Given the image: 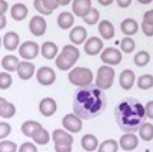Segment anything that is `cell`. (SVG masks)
I'll return each mask as SVG.
<instances>
[{
	"label": "cell",
	"mask_w": 153,
	"mask_h": 152,
	"mask_svg": "<svg viewBox=\"0 0 153 152\" xmlns=\"http://www.w3.org/2000/svg\"><path fill=\"white\" fill-rule=\"evenodd\" d=\"M107 107V96L103 90L95 84L80 86L73 96L74 115L82 119H94L99 117Z\"/></svg>",
	"instance_id": "1"
},
{
	"label": "cell",
	"mask_w": 153,
	"mask_h": 152,
	"mask_svg": "<svg viewBox=\"0 0 153 152\" xmlns=\"http://www.w3.org/2000/svg\"><path fill=\"white\" fill-rule=\"evenodd\" d=\"M114 116L119 129L124 133L137 131L146 119L143 105L132 98H126L119 101L114 110Z\"/></svg>",
	"instance_id": "2"
},
{
	"label": "cell",
	"mask_w": 153,
	"mask_h": 152,
	"mask_svg": "<svg viewBox=\"0 0 153 152\" xmlns=\"http://www.w3.org/2000/svg\"><path fill=\"white\" fill-rule=\"evenodd\" d=\"M92 79L94 74L91 69L86 67H74L68 74V80L71 82V84L79 88L92 84Z\"/></svg>",
	"instance_id": "3"
},
{
	"label": "cell",
	"mask_w": 153,
	"mask_h": 152,
	"mask_svg": "<svg viewBox=\"0 0 153 152\" xmlns=\"http://www.w3.org/2000/svg\"><path fill=\"white\" fill-rule=\"evenodd\" d=\"M116 72L109 66H101L97 71V78H96V85L101 90H107L113 85Z\"/></svg>",
	"instance_id": "4"
},
{
	"label": "cell",
	"mask_w": 153,
	"mask_h": 152,
	"mask_svg": "<svg viewBox=\"0 0 153 152\" xmlns=\"http://www.w3.org/2000/svg\"><path fill=\"white\" fill-rule=\"evenodd\" d=\"M122 52L116 48H107L101 54V61L107 66H117L122 62Z\"/></svg>",
	"instance_id": "5"
},
{
	"label": "cell",
	"mask_w": 153,
	"mask_h": 152,
	"mask_svg": "<svg viewBox=\"0 0 153 152\" xmlns=\"http://www.w3.org/2000/svg\"><path fill=\"white\" fill-rule=\"evenodd\" d=\"M36 80L43 86H49V85L55 83L56 73H55V71L52 68H50L48 66L40 67L39 69L36 71Z\"/></svg>",
	"instance_id": "6"
},
{
	"label": "cell",
	"mask_w": 153,
	"mask_h": 152,
	"mask_svg": "<svg viewBox=\"0 0 153 152\" xmlns=\"http://www.w3.org/2000/svg\"><path fill=\"white\" fill-rule=\"evenodd\" d=\"M18 54L25 60H33L39 54V45L35 42H25L18 48Z\"/></svg>",
	"instance_id": "7"
},
{
	"label": "cell",
	"mask_w": 153,
	"mask_h": 152,
	"mask_svg": "<svg viewBox=\"0 0 153 152\" xmlns=\"http://www.w3.org/2000/svg\"><path fill=\"white\" fill-rule=\"evenodd\" d=\"M62 125L66 130L69 133H79L83 129V122L82 118H79L75 115H66L62 119Z\"/></svg>",
	"instance_id": "8"
},
{
	"label": "cell",
	"mask_w": 153,
	"mask_h": 152,
	"mask_svg": "<svg viewBox=\"0 0 153 152\" xmlns=\"http://www.w3.org/2000/svg\"><path fill=\"white\" fill-rule=\"evenodd\" d=\"M29 31L35 37H42L46 32V21L43 16H33L29 21Z\"/></svg>",
	"instance_id": "9"
},
{
	"label": "cell",
	"mask_w": 153,
	"mask_h": 152,
	"mask_svg": "<svg viewBox=\"0 0 153 152\" xmlns=\"http://www.w3.org/2000/svg\"><path fill=\"white\" fill-rule=\"evenodd\" d=\"M102 48H103V42L100 39V38L99 37H91L86 40V43L84 45V51L90 56H96L97 54H100Z\"/></svg>",
	"instance_id": "10"
},
{
	"label": "cell",
	"mask_w": 153,
	"mask_h": 152,
	"mask_svg": "<svg viewBox=\"0 0 153 152\" xmlns=\"http://www.w3.org/2000/svg\"><path fill=\"white\" fill-rule=\"evenodd\" d=\"M91 5H92L91 0H73V4H72L73 13L83 18L91 10Z\"/></svg>",
	"instance_id": "11"
},
{
	"label": "cell",
	"mask_w": 153,
	"mask_h": 152,
	"mask_svg": "<svg viewBox=\"0 0 153 152\" xmlns=\"http://www.w3.org/2000/svg\"><path fill=\"white\" fill-rule=\"evenodd\" d=\"M16 72L18 74L22 80H28L33 77V74L35 72V66L28 61H23V62H18Z\"/></svg>",
	"instance_id": "12"
},
{
	"label": "cell",
	"mask_w": 153,
	"mask_h": 152,
	"mask_svg": "<svg viewBox=\"0 0 153 152\" xmlns=\"http://www.w3.org/2000/svg\"><path fill=\"white\" fill-rule=\"evenodd\" d=\"M119 145L124 151H134L139 146V138L132 133H126L119 140Z\"/></svg>",
	"instance_id": "13"
},
{
	"label": "cell",
	"mask_w": 153,
	"mask_h": 152,
	"mask_svg": "<svg viewBox=\"0 0 153 152\" xmlns=\"http://www.w3.org/2000/svg\"><path fill=\"white\" fill-rule=\"evenodd\" d=\"M56 110H57V104L51 98H45L39 104V111L45 117H51L52 115H55Z\"/></svg>",
	"instance_id": "14"
},
{
	"label": "cell",
	"mask_w": 153,
	"mask_h": 152,
	"mask_svg": "<svg viewBox=\"0 0 153 152\" xmlns=\"http://www.w3.org/2000/svg\"><path fill=\"white\" fill-rule=\"evenodd\" d=\"M86 38H88V32L84 27L82 26H76L74 27L71 33H69V39L71 42L74 44V45H80L83 44L85 40H86Z\"/></svg>",
	"instance_id": "15"
},
{
	"label": "cell",
	"mask_w": 153,
	"mask_h": 152,
	"mask_svg": "<svg viewBox=\"0 0 153 152\" xmlns=\"http://www.w3.org/2000/svg\"><path fill=\"white\" fill-rule=\"evenodd\" d=\"M135 83V73L131 69H124L119 75V85L124 90H130Z\"/></svg>",
	"instance_id": "16"
},
{
	"label": "cell",
	"mask_w": 153,
	"mask_h": 152,
	"mask_svg": "<svg viewBox=\"0 0 153 152\" xmlns=\"http://www.w3.org/2000/svg\"><path fill=\"white\" fill-rule=\"evenodd\" d=\"M61 55H62V57H65L67 61H69L73 65H75V62L80 57V52L78 48H75L74 45H71V44H67L63 46Z\"/></svg>",
	"instance_id": "17"
},
{
	"label": "cell",
	"mask_w": 153,
	"mask_h": 152,
	"mask_svg": "<svg viewBox=\"0 0 153 152\" xmlns=\"http://www.w3.org/2000/svg\"><path fill=\"white\" fill-rule=\"evenodd\" d=\"M4 48L9 51H13L20 45V37L16 32H7L3 38Z\"/></svg>",
	"instance_id": "18"
},
{
	"label": "cell",
	"mask_w": 153,
	"mask_h": 152,
	"mask_svg": "<svg viewBox=\"0 0 153 152\" xmlns=\"http://www.w3.org/2000/svg\"><path fill=\"white\" fill-rule=\"evenodd\" d=\"M10 13L15 21H23L28 15V7L22 3H17V4L12 5Z\"/></svg>",
	"instance_id": "19"
},
{
	"label": "cell",
	"mask_w": 153,
	"mask_h": 152,
	"mask_svg": "<svg viewBox=\"0 0 153 152\" xmlns=\"http://www.w3.org/2000/svg\"><path fill=\"white\" fill-rule=\"evenodd\" d=\"M120 31L128 37L134 35L139 31V23L134 20V18H125L120 23Z\"/></svg>",
	"instance_id": "20"
},
{
	"label": "cell",
	"mask_w": 153,
	"mask_h": 152,
	"mask_svg": "<svg viewBox=\"0 0 153 152\" xmlns=\"http://www.w3.org/2000/svg\"><path fill=\"white\" fill-rule=\"evenodd\" d=\"M16 113V107L13 104L7 102L6 99L0 98V117L3 118H12Z\"/></svg>",
	"instance_id": "21"
},
{
	"label": "cell",
	"mask_w": 153,
	"mask_h": 152,
	"mask_svg": "<svg viewBox=\"0 0 153 152\" xmlns=\"http://www.w3.org/2000/svg\"><path fill=\"white\" fill-rule=\"evenodd\" d=\"M52 140L55 144H73V136L69 134V133L62 130V129H56L52 133Z\"/></svg>",
	"instance_id": "22"
},
{
	"label": "cell",
	"mask_w": 153,
	"mask_h": 152,
	"mask_svg": "<svg viewBox=\"0 0 153 152\" xmlns=\"http://www.w3.org/2000/svg\"><path fill=\"white\" fill-rule=\"evenodd\" d=\"M99 32H100V35L103 38V39H107V40L112 39V38L114 37V33H116V32H114L113 25L109 21H107V20H102L100 22Z\"/></svg>",
	"instance_id": "23"
},
{
	"label": "cell",
	"mask_w": 153,
	"mask_h": 152,
	"mask_svg": "<svg viewBox=\"0 0 153 152\" xmlns=\"http://www.w3.org/2000/svg\"><path fill=\"white\" fill-rule=\"evenodd\" d=\"M57 54H59V48L57 45L52 42H45L43 45H42V55L46 60H52L55 59Z\"/></svg>",
	"instance_id": "24"
},
{
	"label": "cell",
	"mask_w": 153,
	"mask_h": 152,
	"mask_svg": "<svg viewBox=\"0 0 153 152\" xmlns=\"http://www.w3.org/2000/svg\"><path fill=\"white\" fill-rule=\"evenodd\" d=\"M57 25L60 26V28L62 29H68L74 25V16L68 12V11H63L57 17Z\"/></svg>",
	"instance_id": "25"
},
{
	"label": "cell",
	"mask_w": 153,
	"mask_h": 152,
	"mask_svg": "<svg viewBox=\"0 0 153 152\" xmlns=\"http://www.w3.org/2000/svg\"><path fill=\"white\" fill-rule=\"evenodd\" d=\"M82 147L85 150V151H89V152H92L95 150H97L99 147V141H97V138L92 135V134H86L82 138Z\"/></svg>",
	"instance_id": "26"
},
{
	"label": "cell",
	"mask_w": 153,
	"mask_h": 152,
	"mask_svg": "<svg viewBox=\"0 0 153 152\" xmlns=\"http://www.w3.org/2000/svg\"><path fill=\"white\" fill-rule=\"evenodd\" d=\"M33 141L38 145H48L49 141H50V134H49V131L46 129H44L43 127L39 128V129H36L34 131V134L32 136Z\"/></svg>",
	"instance_id": "27"
},
{
	"label": "cell",
	"mask_w": 153,
	"mask_h": 152,
	"mask_svg": "<svg viewBox=\"0 0 153 152\" xmlns=\"http://www.w3.org/2000/svg\"><path fill=\"white\" fill-rule=\"evenodd\" d=\"M18 62H20L18 61V57H16V56H13V55H6L1 60V66L7 72H15L16 68H17Z\"/></svg>",
	"instance_id": "28"
},
{
	"label": "cell",
	"mask_w": 153,
	"mask_h": 152,
	"mask_svg": "<svg viewBox=\"0 0 153 152\" xmlns=\"http://www.w3.org/2000/svg\"><path fill=\"white\" fill-rule=\"evenodd\" d=\"M39 128H42V124L39 122H36V121H27L21 125L22 133L28 138H32L33 134H34V131L36 129H39Z\"/></svg>",
	"instance_id": "29"
},
{
	"label": "cell",
	"mask_w": 153,
	"mask_h": 152,
	"mask_svg": "<svg viewBox=\"0 0 153 152\" xmlns=\"http://www.w3.org/2000/svg\"><path fill=\"white\" fill-rule=\"evenodd\" d=\"M140 138L145 141L153 140V124L152 123H142L139 128Z\"/></svg>",
	"instance_id": "30"
},
{
	"label": "cell",
	"mask_w": 153,
	"mask_h": 152,
	"mask_svg": "<svg viewBox=\"0 0 153 152\" xmlns=\"http://www.w3.org/2000/svg\"><path fill=\"white\" fill-rule=\"evenodd\" d=\"M151 61V55L147 52V51H139L135 57H134V62L137 67H145L148 65V62Z\"/></svg>",
	"instance_id": "31"
},
{
	"label": "cell",
	"mask_w": 153,
	"mask_h": 152,
	"mask_svg": "<svg viewBox=\"0 0 153 152\" xmlns=\"http://www.w3.org/2000/svg\"><path fill=\"white\" fill-rule=\"evenodd\" d=\"M137 86L141 90H148L153 86V77L152 74H143L137 79Z\"/></svg>",
	"instance_id": "32"
},
{
	"label": "cell",
	"mask_w": 153,
	"mask_h": 152,
	"mask_svg": "<svg viewBox=\"0 0 153 152\" xmlns=\"http://www.w3.org/2000/svg\"><path fill=\"white\" fill-rule=\"evenodd\" d=\"M117 151H118V142L113 139L105 140L99 147V152H117Z\"/></svg>",
	"instance_id": "33"
},
{
	"label": "cell",
	"mask_w": 153,
	"mask_h": 152,
	"mask_svg": "<svg viewBox=\"0 0 153 152\" xmlns=\"http://www.w3.org/2000/svg\"><path fill=\"white\" fill-rule=\"evenodd\" d=\"M83 20L85 23L90 25V26H94V25H96L99 21H100V12L97 9H92L89 11V13L86 16L83 17Z\"/></svg>",
	"instance_id": "34"
},
{
	"label": "cell",
	"mask_w": 153,
	"mask_h": 152,
	"mask_svg": "<svg viewBox=\"0 0 153 152\" xmlns=\"http://www.w3.org/2000/svg\"><path fill=\"white\" fill-rule=\"evenodd\" d=\"M135 48H136L135 46V42H134L132 38L126 37V38H124V39L120 42V49L125 54H131L134 50H135Z\"/></svg>",
	"instance_id": "35"
},
{
	"label": "cell",
	"mask_w": 153,
	"mask_h": 152,
	"mask_svg": "<svg viewBox=\"0 0 153 152\" xmlns=\"http://www.w3.org/2000/svg\"><path fill=\"white\" fill-rule=\"evenodd\" d=\"M12 84V77L9 72H1L0 73V89L6 90L11 86Z\"/></svg>",
	"instance_id": "36"
},
{
	"label": "cell",
	"mask_w": 153,
	"mask_h": 152,
	"mask_svg": "<svg viewBox=\"0 0 153 152\" xmlns=\"http://www.w3.org/2000/svg\"><path fill=\"white\" fill-rule=\"evenodd\" d=\"M55 62H56V66L59 67V69H61V71H68V69H71L74 66L73 63H71L69 61H67L65 57H62L61 54L56 57V61Z\"/></svg>",
	"instance_id": "37"
},
{
	"label": "cell",
	"mask_w": 153,
	"mask_h": 152,
	"mask_svg": "<svg viewBox=\"0 0 153 152\" xmlns=\"http://www.w3.org/2000/svg\"><path fill=\"white\" fill-rule=\"evenodd\" d=\"M17 151V145L13 141H1L0 142V152H16Z\"/></svg>",
	"instance_id": "38"
},
{
	"label": "cell",
	"mask_w": 153,
	"mask_h": 152,
	"mask_svg": "<svg viewBox=\"0 0 153 152\" xmlns=\"http://www.w3.org/2000/svg\"><path fill=\"white\" fill-rule=\"evenodd\" d=\"M34 9L39 12L40 15H44V16H49V15H51L52 13V11H49V10H46L45 9V6L43 5V1L42 0H34Z\"/></svg>",
	"instance_id": "39"
},
{
	"label": "cell",
	"mask_w": 153,
	"mask_h": 152,
	"mask_svg": "<svg viewBox=\"0 0 153 152\" xmlns=\"http://www.w3.org/2000/svg\"><path fill=\"white\" fill-rule=\"evenodd\" d=\"M11 133V125L5 122H0V140L10 135Z\"/></svg>",
	"instance_id": "40"
},
{
	"label": "cell",
	"mask_w": 153,
	"mask_h": 152,
	"mask_svg": "<svg viewBox=\"0 0 153 152\" xmlns=\"http://www.w3.org/2000/svg\"><path fill=\"white\" fill-rule=\"evenodd\" d=\"M18 152H38V148L32 142H23L18 148Z\"/></svg>",
	"instance_id": "41"
},
{
	"label": "cell",
	"mask_w": 153,
	"mask_h": 152,
	"mask_svg": "<svg viewBox=\"0 0 153 152\" xmlns=\"http://www.w3.org/2000/svg\"><path fill=\"white\" fill-rule=\"evenodd\" d=\"M42 1H43V5L45 6V9L49 11H52V12L55 9L60 6L59 3H57V0H42Z\"/></svg>",
	"instance_id": "42"
},
{
	"label": "cell",
	"mask_w": 153,
	"mask_h": 152,
	"mask_svg": "<svg viewBox=\"0 0 153 152\" xmlns=\"http://www.w3.org/2000/svg\"><path fill=\"white\" fill-rule=\"evenodd\" d=\"M56 152H72V145L69 144H55Z\"/></svg>",
	"instance_id": "43"
},
{
	"label": "cell",
	"mask_w": 153,
	"mask_h": 152,
	"mask_svg": "<svg viewBox=\"0 0 153 152\" xmlns=\"http://www.w3.org/2000/svg\"><path fill=\"white\" fill-rule=\"evenodd\" d=\"M141 29H142V32L145 33L146 37H149V38H151V37L153 35V25H148V23L142 22Z\"/></svg>",
	"instance_id": "44"
},
{
	"label": "cell",
	"mask_w": 153,
	"mask_h": 152,
	"mask_svg": "<svg viewBox=\"0 0 153 152\" xmlns=\"http://www.w3.org/2000/svg\"><path fill=\"white\" fill-rule=\"evenodd\" d=\"M143 107H145L146 117H148L149 119H152V118H153V101H152V100L148 101V102L146 104V106H143Z\"/></svg>",
	"instance_id": "45"
},
{
	"label": "cell",
	"mask_w": 153,
	"mask_h": 152,
	"mask_svg": "<svg viewBox=\"0 0 153 152\" xmlns=\"http://www.w3.org/2000/svg\"><path fill=\"white\" fill-rule=\"evenodd\" d=\"M143 22L148 25H153V10H148L143 15Z\"/></svg>",
	"instance_id": "46"
},
{
	"label": "cell",
	"mask_w": 153,
	"mask_h": 152,
	"mask_svg": "<svg viewBox=\"0 0 153 152\" xmlns=\"http://www.w3.org/2000/svg\"><path fill=\"white\" fill-rule=\"evenodd\" d=\"M9 9V4L5 0H0V16H4Z\"/></svg>",
	"instance_id": "47"
},
{
	"label": "cell",
	"mask_w": 153,
	"mask_h": 152,
	"mask_svg": "<svg viewBox=\"0 0 153 152\" xmlns=\"http://www.w3.org/2000/svg\"><path fill=\"white\" fill-rule=\"evenodd\" d=\"M117 4H118L119 7L125 9V7H128L131 4V0H117Z\"/></svg>",
	"instance_id": "48"
},
{
	"label": "cell",
	"mask_w": 153,
	"mask_h": 152,
	"mask_svg": "<svg viewBox=\"0 0 153 152\" xmlns=\"http://www.w3.org/2000/svg\"><path fill=\"white\" fill-rule=\"evenodd\" d=\"M113 1H114V0H97V3H99L100 5H102V6H108V5H111Z\"/></svg>",
	"instance_id": "49"
},
{
	"label": "cell",
	"mask_w": 153,
	"mask_h": 152,
	"mask_svg": "<svg viewBox=\"0 0 153 152\" xmlns=\"http://www.w3.org/2000/svg\"><path fill=\"white\" fill-rule=\"evenodd\" d=\"M5 26H6V17L0 16V29H3Z\"/></svg>",
	"instance_id": "50"
},
{
	"label": "cell",
	"mask_w": 153,
	"mask_h": 152,
	"mask_svg": "<svg viewBox=\"0 0 153 152\" xmlns=\"http://www.w3.org/2000/svg\"><path fill=\"white\" fill-rule=\"evenodd\" d=\"M57 3H59V5H61V6H66L71 3V0H57Z\"/></svg>",
	"instance_id": "51"
},
{
	"label": "cell",
	"mask_w": 153,
	"mask_h": 152,
	"mask_svg": "<svg viewBox=\"0 0 153 152\" xmlns=\"http://www.w3.org/2000/svg\"><path fill=\"white\" fill-rule=\"evenodd\" d=\"M137 1L142 5H147V4H151L152 3V0H137Z\"/></svg>",
	"instance_id": "52"
},
{
	"label": "cell",
	"mask_w": 153,
	"mask_h": 152,
	"mask_svg": "<svg viewBox=\"0 0 153 152\" xmlns=\"http://www.w3.org/2000/svg\"><path fill=\"white\" fill-rule=\"evenodd\" d=\"M0 46H1V37H0Z\"/></svg>",
	"instance_id": "53"
}]
</instances>
